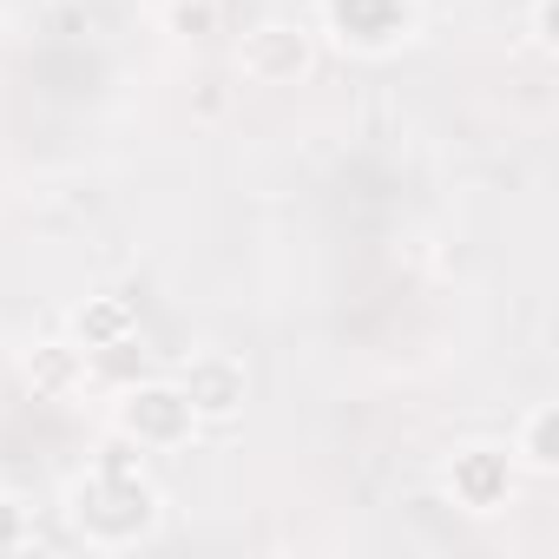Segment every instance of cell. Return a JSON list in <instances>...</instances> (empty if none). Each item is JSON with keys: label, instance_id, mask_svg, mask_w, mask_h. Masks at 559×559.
<instances>
[{"label": "cell", "instance_id": "5b68a950", "mask_svg": "<svg viewBox=\"0 0 559 559\" xmlns=\"http://www.w3.org/2000/svg\"><path fill=\"white\" fill-rule=\"evenodd\" d=\"M454 480L467 487V500H474V507H487V500H500V487H507V474H500V467L487 461V448H474V454L461 461V474H454Z\"/></svg>", "mask_w": 559, "mask_h": 559}, {"label": "cell", "instance_id": "8992f818", "mask_svg": "<svg viewBox=\"0 0 559 559\" xmlns=\"http://www.w3.org/2000/svg\"><path fill=\"white\" fill-rule=\"evenodd\" d=\"M171 34H191V40H204L211 27H217V0H171Z\"/></svg>", "mask_w": 559, "mask_h": 559}, {"label": "cell", "instance_id": "277c9868", "mask_svg": "<svg viewBox=\"0 0 559 559\" xmlns=\"http://www.w3.org/2000/svg\"><path fill=\"white\" fill-rule=\"evenodd\" d=\"M552 428H559V408L552 402H539L533 415H526V428H520V441H526V467H539V474H552Z\"/></svg>", "mask_w": 559, "mask_h": 559}, {"label": "cell", "instance_id": "ba28073f", "mask_svg": "<svg viewBox=\"0 0 559 559\" xmlns=\"http://www.w3.org/2000/svg\"><path fill=\"white\" fill-rule=\"evenodd\" d=\"M112 330H126V310H112V304H106V310H93V323L80 317V336H86V343H93V336H112Z\"/></svg>", "mask_w": 559, "mask_h": 559}, {"label": "cell", "instance_id": "6da1fadb", "mask_svg": "<svg viewBox=\"0 0 559 559\" xmlns=\"http://www.w3.org/2000/svg\"><path fill=\"white\" fill-rule=\"evenodd\" d=\"M243 73H250V80H263V86L297 80V73H304V34H297V27H284V21L257 27V34L243 40Z\"/></svg>", "mask_w": 559, "mask_h": 559}, {"label": "cell", "instance_id": "7a4b0ae2", "mask_svg": "<svg viewBox=\"0 0 559 559\" xmlns=\"http://www.w3.org/2000/svg\"><path fill=\"white\" fill-rule=\"evenodd\" d=\"M185 402H191V415H230L237 402H243V369L237 362H224V356H198L191 369H185V389H178Z\"/></svg>", "mask_w": 559, "mask_h": 559}, {"label": "cell", "instance_id": "3957f363", "mask_svg": "<svg viewBox=\"0 0 559 559\" xmlns=\"http://www.w3.org/2000/svg\"><path fill=\"white\" fill-rule=\"evenodd\" d=\"M126 428L132 435H152V441H171L191 428V402L178 389H132L126 395Z\"/></svg>", "mask_w": 559, "mask_h": 559}, {"label": "cell", "instance_id": "52a82bcc", "mask_svg": "<svg viewBox=\"0 0 559 559\" xmlns=\"http://www.w3.org/2000/svg\"><path fill=\"white\" fill-rule=\"evenodd\" d=\"M27 376H34L40 389H67V376H73V349H67V343H47V349L27 362Z\"/></svg>", "mask_w": 559, "mask_h": 559}]
</instances>
